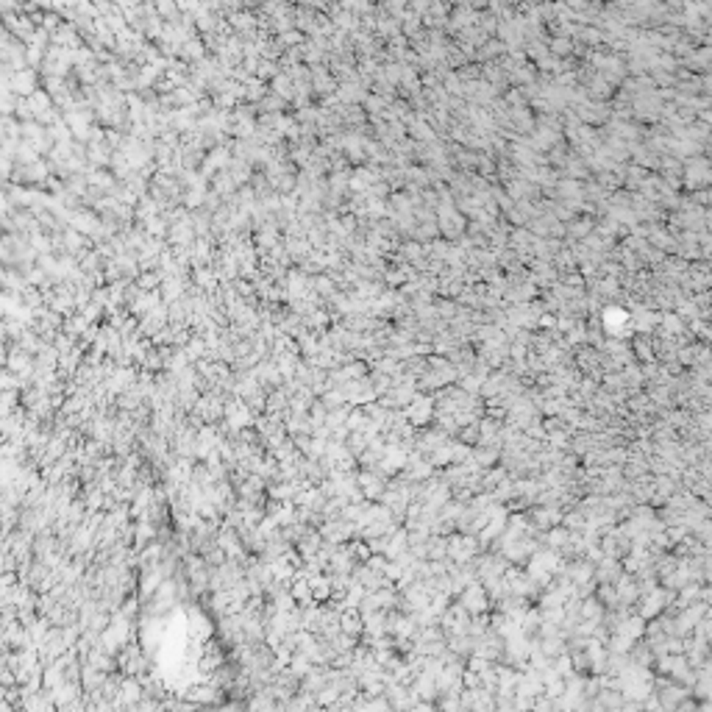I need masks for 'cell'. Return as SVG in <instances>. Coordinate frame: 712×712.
<instances>
[{
  "instance_id": "obj_1",
  "label": "cell",
  "mask_w": 712,
  "mask_h": 712,
  "mask_svg": "<svg viewBox=\"0 0 712 712\" xmlns=\"http://www.w3.org/2000/svg\"><path fill=\"white\" fill-rule=\"evenodd\" d=\"M434 418V401L426 398V395H412L406 401V410H403V420L410 426H426L429 420Z\"/></svg>"
},
{
  "instance_id": "obj_2",
  "label": "cell",
  "mask_w": 712,
  "mask_h": 712,
  "mask_svg": "<svg viewBox=\"0 0 712 712\" xmlns=\"http://www.w3.org/2000/svg\"><path fill=\"white\" fill-rule=\"evenodd\" d=\"M462 606L468 615H484L490 609V590L479 582H468V590L462 593Z\"/></svg>"
},
{
  "instance_id": "obj_3",
  "label": "cell",
  "mask_w": 712,
  "mask_h": 712,
  "mask_svg": "<svg viewBox=\"0 0 712 712\" xmlns=\"http://www.w3.org/2000/svg\"><path fill=\"white\" fill-rule=\"evenodd\" d=\"M671 598H674V593H668V590H651L648 595H645V604H643V609H640V618H654V615H659L663 609L671 604Z\"/></svg>"
},
{
  "instance_id": "obj_4",
  "label": "cell",
  "mask_w": 712,
  "mask_h": 712,
  "mask_svg": "<svg viewBox=\"0 0 712 712\" xmlns=\"http://www.w3.org/2000/svg\"><path fill=\"white\" fill-rule=\"evenodd\" d=\"M356 487H365V498L373 501V498H381L387 484L379 476H373V473H359V476H356Z\"/></svg>"
},
{
  "instance_id": "obj_5",
  "label": "cell",
  "mask_w": 712,
  "mask_h": 712,
  "mask_svg": "<svg viewBox=\"0 0 712 712\" xmlns=\"http://www.w3.org/2000/svg\"><path fill=\"white\" fill-rule=\"evenodd\" d=\"M548 543H551V545H571V534H568L565 529H556V526H554V529L548 532Z\"/></svg>"
}]
</instances>
